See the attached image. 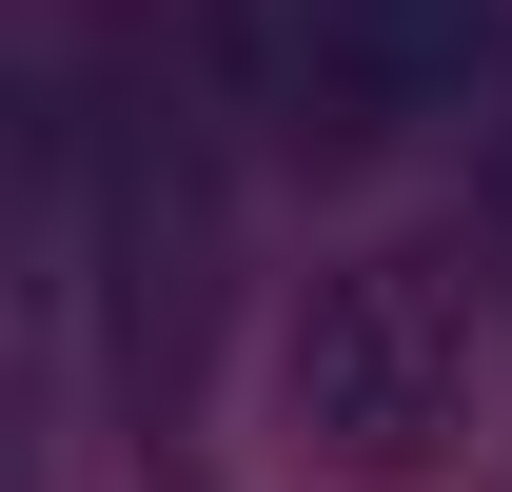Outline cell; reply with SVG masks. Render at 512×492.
Wrapping results in <instances>:
<instances>
[{
  "mask_svg": "<svg viewBox=\"0 0 512 492\" xmlns=\"http://www.w3.org/2000/svg\"><path fill=\"white\" fill-rule=\"evenodd\" d=\"M217 79L276 158H394L512 79V0H217Z\"/></svg>",
  "mask_w": 512,
  "mask_h": 492,
  "instance_id": "obj_1",
  "label": "cell"
},
{
  "mask_svg": "<svg viewBox=\"0 0 512 492\" xmlns=\"http://www.w3.org/2000/svg\"><path fill=\"white\" fill-rule=\"evenodd\" d=\"M276 433L335 492H414L473 433V296L434 256H335L316 296L276 315Z\"/></svg>",
  "mask_w": 512,
  "mask_h": 492,
  "instance_id": "obj_2",
  "label": "cell"
},
{
  "mask_svg": "<svg viewBox=\"0 0 512 492\" xmlns=\"http://www.w3.org/2000/svg\"><path fill=\"white\" fill-rule=\"evenodd\" d=\"M493 217H512V79H493Z\"/></svg>",
  "mask_w": 512,
  "mask_h": 492,
  "instance_id": "obj_3",
  "label": "cell"
}]
</instances>
